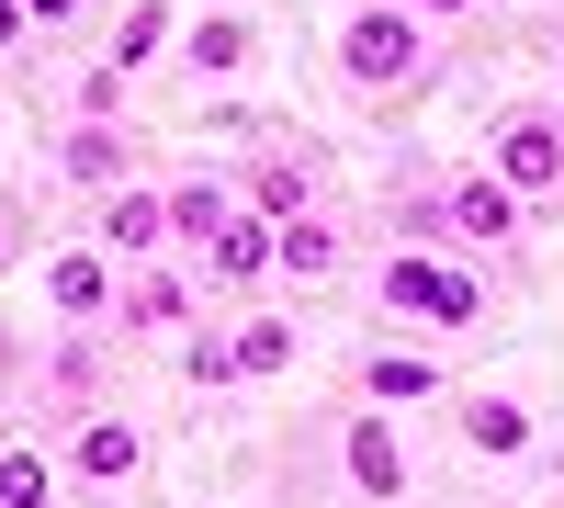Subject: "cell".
I'll return each mask as SVG.
<instances>
[{"label": "cell", "instance_id": "cell-6", "mask_svg": "<svg viewBox=\"0 0 564 508\" xmlns=\"http://www.w3.org/2000/svg\"><path fill=\"white\" fill-rule=\"evenodd\" d=\"M102 249L159 260V249H170V193H113V204H102Z\"/></svg>", "mask_w": 564, "mask_h": 508}, {"label": "cell", "instance_id": "cell-19", "mask_svg": "<svg viewBox=\"0 0 564 508\" xmlns=\"http://www.w3.org/2000/svg\"><path fill=\"white\" fill-rule=\"evenodd\" d=\"M124 316H135V328H170V316H181V283H170V271H135V283H124Z\"/></svg>", "mask_w": 564, "mask_h": 508}, {"label": "cell", "instance_id": "cell-12", "mask_svg": "<svg viewBox=\"0 0 564 508\" xmlns=\"http://www.w3.org/2000/svg\"><path fill=\"white\" fill-rule=\"evenodd\" d=\"M159 45H170V0H135V12L113 23V57H102V68H113V79H135Z\"/></svg>", "mask_w": 564, "mask_h": 508}, {"label": "cell", "instance_id": "cell-15", "mask_svg": "<svg viewBox=\"0 0 564 508\" xmlns=\"http://www.w3.org/2000/svg\"><path fill=\"white\" fill-rule=\"evenodd\" d=\"M181 57H193V68H215V79H226V68L249 57V23H238V12H204V23H193V45H181Z\"/></svg>", "mask_w": 564, "mask_h": 508}, {"label": "cell", "instance_id": "cell-21", "mask_svg": "<svg viewBox=\"0 0 564 508\" xmlns=\"http://www.w3.org/2000/svg\"><path fill=\"white\" fill-rule=\"evenodd\" d=\"M79 12V0H23V23H68Z\"/></svg>", "mask_w": 564, "mask_h": 508}, {"label": "cell", "instance_id": "cell-14", "mask_svg": "<svg viewBox=\"0 0 564 508\" xmlns=\"http://www.w3.org/2000/svg\"><path fill=\"white\" fill-rule=\"evenodd\" d=\"M361 385L384 396V407H395V396H441V361H430V350H372V374H361Z\"/></svg>", "mask_w": 564, "mask_h": 508}, {"label": "cell", "instance_id": "cell-18", "mask_svg": "<svg viewBox=\"0 0 564 508\" xmlns=\"http://www.w3.org/2000/svg\"><path fill=\"white\" fill-rule=\"evenodd\" d=\"M282 361H294V328H282V316H249L238 328V374H282Z\"/></svg>", "mask_w": 564, "mask_h": 508}, {"label": "cell", "instance_id": "cell-13", "mask_svg": "<svg viewBox=\"0 0 564 508\" xmlns=\"http://www.w3.org/2000/svg\"><path fill=\"white\" fill-rule=\"evenodd\" d=\"M226 215H238V204H226L215 181H181V193H170V238H193V249H215V238H226Z\"/></svg>", "mask_w": 564, "mask_h": 508}, {"label": "cell", "instance_id": "cell-4", "mask_svg": "<svg viewBox=\"0 0 564 508\" xmlns=\"http://www.w3.org/2000/svg\"><path fill=\"white\" fill-rule=\"evenodd\" d=\"M441 226H452V238H520V193H508L497 170H463L441 193Z\"/></svg>", "mask_w": 564, "mask_h": 508}, {"label": "cell", "instance_id": "cell-22", "mask_svg": "<svg viewBox=\"0 0 564 508\" xmlns=\"http://www.w3.org/2000/svg\"><path fill=\"white\" fill-rule=\"evenodd\" d=\"M406 12H417V23H430V12H475V0H406Z\"/></svg>", "mask_w": 564, "mask_h": 508}, {"label": "cell", "instance_id": "cell-1", "mask_svg": "<svg viewBox=\"0 0 564 508\" xmlns=\"http://www.w3.org/2000/svg\"><path fill=\"white\" fill-rule=\"evenodd\" d=\"M384 305L395 316H430V328H475V316H486V294L463 283L452 260H430V249H395L384 260Z\"/></svg>", "mask_w": 564, "mask_h": 508}, {"label": "cell", "instance_id": "cell-16", "mask_svg": "<svg viewBox=\"0 0 564 508\" xmlns=\"http://www.w3.org/2000/svg\"><path fill=\"white\" fill-rule=\"evenodd\" d=\"M79 181H124V136L113 125H68V148H57Z\"/></svg>", "mask_w": 564, "mask_h": 508}, {"label": "cell", "instance_id": "cell-20", "mask_svg": "<svg viewBox=\"0 0 564 508\" xmlns=\"http://www.w3.org/2000/svg\"><path fill=\"white\" fill-rule=\"evenodd\" d=\"M0 508H57V497H45V464H34V452H12V464H0Z\"/></svg>", "mask_w": 564, "mask_h": 508}, {"label": "cell", "instance_id": "cell-5", "mask_svg": "<svg viewBox=\"0 0 564 508\" xmlns=\"http://www.w3.org/2000/svg\"><path fill=\"white\" fill-rule=\"evenodd\" d=\"M339 452H350V486H361V497H406V441L372 419V407L350 419V441H339Z\"/></svg>", "mask_w": 564, "mask_h": 508}, {"label": "cell", "instance_id": "cell-2", "mask_svg": "<svg viewBox=\"0 0 564 508\" xmlns=\"http://www.w3.org/2000/svg\"><path fill=\"white\" fill-rule=\"evenodd\" d=\"M486 170H497L520 204H531V193H564V125L531 114V102H520V114H497V159H486Z\"/></svg>", "mask_w": 564, "mask_h": 508}, {"label": "cell", "instance_id": "cell-9", "mask_svg": "<svg viewBox=\"0 0 564 508\" xmlns=\"http://www.w3.org/2000/svg\"><path fill=\"white\" fill-rule=\"evenodd\" d=\"M271 260L294 271V283H327V271H339V226H316V215H294V226H271Z\"/></svg>", "mask_w": 564, "mask_h": 508}, {"label": "cell", "instance_id": "cell-11", "mask_svg": "<svg viewBox=\"0 0 564 508\" xmlns=\"http://www.w3.org/2000/svg\"><path fill=\"white\" fill-rule=\"evenodd\" d=\"M463 441H475V452H531V407L520 396H475V407H463Z\"/></svg>", "mask_w": 564, "mask_h": 508}, {"label": "cell", "instance_id": "cell-23", "mask_svg": "<svg viewBox=\"0 0 564 508\" xmlns=\"http://www.w3.org/2000/svg\"><path fill=\"white\" fill-rule=\"evenodd\" d=\"M12 34H23V0H0V45H12Z\"/></svg>", "mask_w": 564, "mask_h": 508}, {"label": "cell", "instance_id": "cell-7", "mask_svg": "<svg viewBox=\"0 0 564 508\" xmlns=\"http://www.w3.org/2000/svg\"><path fill=\"white\" fill-rule=\"evenodd\" d=\"M260 271H271V226H260V215H226V238L204 249V283L238 294V283H260Z\"/></svg>", "mask_w": 564, "mask_h": 508}, {"label": "cell", "instance_id": "cell-8", "mask_svg": "<svg viewBox=\"0 0 564 508\" xmlns=\"http://www.w3.org/2000/svg\"><path fill=\"white\" fill-rule=\"evenodd\" d=\"M68 464H79L90 486H113V475H135V464H148V441H135V419H90Z\"/></svg>", "mask_w": 564, "mask_h": 508}, {"label": "cell", "instance_id": "cell-17", "mask_svg": "<svg viewBox=\"0 0 564 508\" xmlns=\"http://www.w3.org/2000/svg\"><path fill=\"white\" fill-rule=\"evenodd\" d=\"M249 204H260V215H305V204H316V181H305L294 159H271V170L249 181Z\"/></svg>", "mask_w": 564, "mask_h": 508}, {"label": "cell", "instance_id": "cell-3", "mask_svg": "<svg viewBox=\"0 0 564 508\" xmlns=\"http://www.w3.org/2000/svg\"><path fill=\"white\" fill-rule=\"evenodd\" d=\"M417 12H361L350 34H339V68L361 79V90H395V79H417Z\"/></svg>", "mask_w": 564, "mask_h": 508}, {"label": "cell", "instance_id": "cell-10", "mask_svg": "<svg viewBox=\"0 0 564 508\" xmlns=\"http://www.w3.org/2000/svg\"><path fill=\"white\" fill-rule=\"evenodd\" d=\"M45 294H57L68 316H102V305H113V271L90 260V249H68V260H45Z\"/></svg>", "mask_w": 564, "mask_h": 508}]
</instances>
